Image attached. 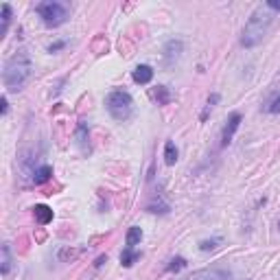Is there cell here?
<instances>
[{"label": "cell", "instance_id": "obj_23", "mask_svg": "<svg viewBox=\"0 0 280 280\" xmlns=\"http://www.w3.org/2000/svg\"><path fill=\"white\" fill-rule=\"evenodd\" d=\"M63 46H66V42H55V44H51V46H48V51L55 53V51H60V48H63Z\"/></svg>", "mask_w": 280, "mask_h": 280}, {"label": "cell", "instance_id": "obj_14", "mask_svg": "<svg viewBox=\"0 0 280 280\" xmlns=\"http://www.w3.org/2000/svg\"><path fill=\"white\" fill-rule=\"evenodd\" d=\"M138 258H140V254H138V252H134L131 248H125V249L121 252V263L125 265V267H131V265H134Z\"/></svg>", "mask_w": 280, "mask_h": 280}, {"label": "cell", "instance_id": "obj_21", "mask_svg": "<svg viewBox=\"0 0 280 280\" xmlns=\"http://www.w3.org/2000/svg\"><path fill=\"white\" fill-rule=\"evenodd\" d=\"M265 7L272 9V11H280V0H267V2H265Z\"/></svg>", "mask_w": 280, "mask_h": 280}, {"label": "cell", "instance_id": "obj_4", "mask_svg": "<svg viewBox=\"0 0 280 280\" xmlns=\"http://www.w3.org/2000/svg\"><path fill=\"white\" fill-rule=\"evenodd\" d=\"M37 16L42 18V22L46 27L55 29V27H62L63 22L68 20V7L62 2H55V0H46V2H40L35 7Z\"/></svg>", "mask_w": 280, "mask_h": 280}, {"label": "cell", "instance_id": "obj_2", "mask_svg": "<svg viewBox=\"0 0 280 280\" xmlns=\"http://www.w3.org/2000/svg\"><path fill=\"white\" fill-rule=\"evenodd\" d=\"M31 57H29L27 51H18L13 53L11 57L4 63V72H2V81H4V88L9 92H20L27 81L31 79Z\"/></svg>", "mask_w": 280, "mask_h": 280}, {"label": "cell", "instance_id": "obj_10", "mask_svg": "<svg viewBox=\"0 0 280 280\" xmlns=\"http://www.w3.org/2000/svg\"><path fill=\"white\" fill-rule=\"evenodd\" d=\"M51 178H53V166H48V164H44V166H40V169L33 171V184L35 186L46 184Z\"/></svg>", "mask_w": 280, "mask_h": 280}, {"label": "cell", "instance_id": "obj_16", "mask_svg": "<svg viewBox=\"0 0 280 280\" xmlns=\"http://www.w3.org/2000/svg\"><path fill=\"white\" fill-rule=\"evenodd\" d=\"M9 22H11V7L4 2V4H2V35H7Z\"/></svg>", "mask_w": 280, "mask_h": 280}, {"label": "cell", "instance_id": "obj_18", "mask_svg": "<svg viewBox=\"0 0 280 280\" xmlns=\"http://www.w3.org/2000/svg\"><path fill=\"white\" fill-rule=\"evenodd\" d=\"M186 267V258H182V256H175L173 260H171V265L166 269L169 272H180V269H184Z\"/></svg>", "mask_w": 280, "mask_h": 280}, {"label": "cell", "instance_id": "obj_22", "mask_svg": "<svg viewBox=\"0 0 280 280\" xmlns=\"http://www.w3.org/2000/svg\"><path fill=\"white\" fill-rule=\"evenodd\" d=\"M267 110L272 112V114H278V112H280V96H278V99H274V101H272V105H269Z\"/></svg>", "mask_w": 280, "mask_h": 280}, {"label": "cell", "instance_id": "obj_15", "mask_svg": "<svg viewBox=\"0 0 280 280\" xmlns=\"http://www.w3.org/2000/svg\"><path fill=\"white\" fill-rule=\"evenodd\" d=\"M154 96L158 99L160 105H166V103L171 101V94H169V88L166 86H158L156 88V92H154Z\"/></svg>", "mask_w": 280, "mask_h": 280}, {"label": "cell", "instance_id": "obj_8", "mask_svg": "<svg viewBox=\"0 0 280 280\" xmlns=\"http://www.w3.org/2000/svg\"><path fill=\"white\" fill-rule=\"evenodd\" d=\"M131 79L138 83V86H147V83H151V79H154V68L147 66V63H140V66H136Z\"/></svg>", "mask_w": 280, "mask_h": 280}, {"label": "cell", "instance_id": "obj_3", "mask_svg": "<svg viewBox=\"0 0 280 280\" xmlns=\"http://www.w3.org/2000/svg\"><path fill=\"white\" fill-rule=\"evenodd\" d=\"M105 107L110 112V116L114 121H127L134 112V99H131L129 92L125 90H114L107 94L105 99Z\"/></svg>", "mask_w": 280, "mask_h": 280}, {"label": "cell", "instance_id": "obj_9", "mask_svg": "<svg viewBox=\"0 0 280 280\" xmlns=\"http://www.w3.org/2000/svg\"><path fill=\"white\" fill-rule=\"evenodd\" d=\"M33 215H35V221L40 225H48L53 221V217H55V215H53V210L48 208V206H44V204H37L35 208H33Z\"/></svg>", "mask_w": 280, "mask_h": 280}, {"label": "cell", "instance_id": "obj_24", "mask_svg": "<svg viewBox=\"0 0 280 280\" xmlns=\"http://www.w3.org/2000/svg\"><path fill=\"white\" fill-rule=\"evenodd\" d=\"M0 112H2V114H7V110H9V103H7V96H2V99H0Z\"/></svg>", "mask_w": 280, "mask_h": 280}, {"label": "cell", "instance_id": "obj_1", "mask_svg": "<svg viewBox=\"0 0 280 280\" xmlns=\"http://www.w3.org/2000/svg\"><path fill=\"white\" fill-rule=\"evenodd\" d=\"M274 20H276V16H274L272 9L263 7V4H260V7H256V9H254V13L249 16L248 24L243 27L241 44H243L245 48L258 46V44L269 35V31H272V27H274Z\"/></svg>", "mask_w": 280, "mask_h": 280}, {"label": "cell", "instance_id": "obj_25", "mask_svg": "<svg viewBox=\"0 0 280 280\" xmlns=\"http://www.w3.org/2000/svg\"><path fill=\"white\" fill-rule=\"evenodd\" d=\"M105 260H107V256H99V258H96V263H94V267H99V265H103Z\"/></svg>", "mask_w": 280, "mask_h": 280}, {"label": "cell", "instance_id": "obj_11", "mask_svg": "<svg viewBox=\"0 0 280 280\" xmlns=\"http://www.w3.org/2000/svg\"><path fill=\"white\" fill-rule=\"evenodd\" d=\"M2 265H0V272H2V276H9V272H11V265H13V258H11V245L9 243H2Z\"/></svg>", "mask_w": 280, "mask_h": 280}, {"label": "cell", "instance_id": "obj_13", "mask_svg": "<svg viewBox=\"0 0 280 280\" xmlns=\"http://www.w3.org/2000/svg\"><path fill=\"white\" fill-rule=\"evenodd\" d=\"M140 241H142V230L138 228V225H131L129 232H127V248L134 249L136 245L140 243Z\"/></svg>", "mask_w": 280, "mask_h": 280}, {"label": "cell", "instance_id": "obj_12", "mask_svg": "<svg viewBox=\"0 0 280 280\" xmlns=\"http://www.w3.org/2000/svg\"><path fill=\"white\" fill-rule=\"evenodd\" d=\"M164 162L169 166H173L175 162H178V147H175V142H166L164 145Z\"/></svg>", "mask_w": 280, "mask_h": 280}, {"label": "cell", "instance_id": "obj_17", "mask_svg": "<svg viewBox=\"0 0 280 280\" xmlns=\"http://www.w3.org/2000/svg\"><path fill=\"white\" fill-rule=\"evenodd\" d=\"M221 243V239H208V241H201L199 243V249L201 252H210V249H217Z\"/></svg>", "mask_w": 280, "mask_h": 280}, {"label": "cell", "instance_id": "obj_6", "mask_svg": "<svg viewBox=\"0 0 280 280\" xmlns=\"http://www.w3.org/2000/svg\"><path fill=\"white\" fill-rule=\"evenodd\" d=\"M186 280H232V274L225 272V269H199V272H193Z\"/></svg>", "mask_w": 280, "mask_h": 280}, {"label": "cell", "instance_id": "obj_7", "mask_svg": "<svg viewBox=\"0 0 280 280\" xmlns=\"http://www.w3.org/2000/svg\"><path fill=\"white\" fill-rule=\"evenodd\" d=\"M239 125H241V114H239V112H234V114H230V119H228V123H225V127H223V134H221V145H223V147H228L230 142H232L234 134H237V129H239Z\"/></svg>", "mask_w": 280, "mask_h": 280}, {"label": "cell", "instance_id": "obj_19", "mask_svg": "<svg viewBox=\"0 0 280 280\" xmlns=\"http://www.w3.org/2000/svg\"><path fill=\"white\" fill-rule=\"evenodd\" d=\"M86 140H88L86 123H79V127H77V142H79V145H86Z\"/></svg>", "mask_w": 280, "mask_h": 280}, {"label": "cell", "instance_id": "obj_20", "mask_svg": "<svg viewBox=\"0 0 280 280\" xmlns=\"http://www.w3.org/2000/svg\"><path fill=\"white\" fill-rule=\"evenodd\" d=\"M215 103H219V94H213L208 99V103H206V110H204V114H201V121H206V116H208V112L215 107Z\"/></svg>", "mask_w": 280, "mask_h": 280}, {"label": "cell", "instance_id": "obj_5", "mask_svg": "<svg viewBox=\"0 0 280 280\" xmlns=\"http://www.w3.org/2000/svg\"><path fill=\"white\" fill-rule=\"evenodd\" d=\"M182 53H184V42L182 40H169L164 46V66L173 68L175 63L180 62Z\"/></svg>", "mask_w": 280, "mask_h": 280}]
</instances>
